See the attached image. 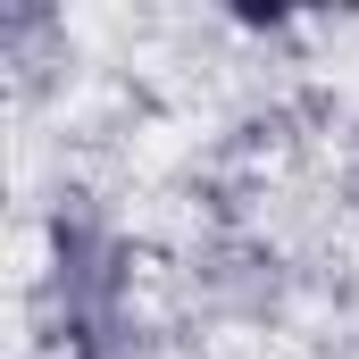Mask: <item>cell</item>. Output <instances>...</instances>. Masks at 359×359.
<instances>
[]
</instances>
